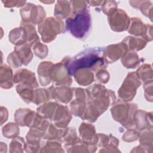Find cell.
Returning <instances> with one entry per match:
<instances>
[{
	"instance_id": "13",
	"label": "cell",
	"mask_w": 153,
	"mask_h": 153,
	"mask_svg": "<svg viewBox=\"0 0 153 153\" xmlns=\"http://www.w3.org/2000/svg\"><path fill=\"white\" fill-rule=\"evenodd\" d=\"M19 132L17 126L13 123L7 124L2 128L3 135L7 137H13L18 134Z\"/></svg>"
},
{
	"instance_id": "9",
	"label": "cell",
	"mask_w": 153,
	"mask_h": 153,
	"mask_svg": "<svg viewBox=\"0 0 153 153\" xmlns=\"http://www.w3.org/2000/svg\"><path fill=\"white\" fill-rule=\"evenodd\" d=\"M12 70L6 65L1 67V86L4 88H9L13 86Z\"/></svg>"
},
{
	"instance_id": "12",
	"label": "cell",
	"mask_w": 153,
	"mask_h": 153,
	"mask_svg": "<svg viewBox=\"0 0 153 153\" xmlns=\"http://www.w3.org/2000/svg\"><path fill=\"white\" fill-rule=\"evenodd\" d=\"M122 62L127 68H136L137 62V56L136 54L130 52L125 54L122 58Z\"/></svg>"
},
{
	"instance_id": "11",
	"label": "cell",
	"mask_w": 153,
	"mask_h": 153,
	"mask_svg": "<svg viewBox=\"0 0 153 153\" xmlns=\"http://www.w3.org/2000/svg\"><path fill=\"white\" fill-rule=\"evenodd\" d=\"M15 52L17 54L19 58L25 65H27L29 63L32 57V54L29 47L26 45L23 46L16 47L15 48Z\"/></svg>"
},
{
	"instance_id": "15",
	"label": "cell",
	"mask_w": 153,
	"mask_h": 153,
	"mask_svg": "<svg viewBox=\"0 0 153 153\" xmlns=\"http://www.w3.org/2000/svg\"><path fill=\"white\" fill-rule=\"evenodd\" d=\"M18 56L16 54V53L13 52L11 53L8 57L7 59V61L8 62V63L11 65L12 66H13V68H16L19 66H20L22 64V62H21V60H20L19 58H17Z\"/></svg>"
},
{
	"instance_id": "18",
	"label": "cell",
	"mask_w": 153,
	"mask_h": 153,
	"mask_svg": "<svg viewBox=\"0 0 153 153\" xmlns=\"http://www.w3.org/2000/svg\"><path fill=\"white\" fill-rule=\"evenodd\" d=\"M39 90V91H39L38 93L41 94V96L44 95V94L46 93L45 90H43V89H39V90ZM41 96H39V98H38L36 100H35V101H36V102H35V103L38 104V103H40V98H41Z\"/></svg>"
},
{
	"instance_id": "7",
	"label": "cell",
	"mask_w": 153,
	"mask_h": 153,
	"mask_svg": "<svg viewBox=\"0 0 153 153\" xmlns=\"http://www.w3.org/2000/svg\"><path fill=\"white\" fill-rule=\"evenodd\" d=\"M51 65L52 63L50 62H44V63H42L39 65V68L38 69V74H39L40 82L42 85L48 84L51 81L50 78L51 77V72L53 65L48 72L47 71Z\"/></svg>"
},
{
	"instance_id": "17",
	"label": "cell",
	"mask_w": 153,
	"mask_h": 153,
	"mask_svg": "<svg viewBox=\"0 0 153 153\" xmlns=\"http://www.w3.org/2000/svg\"><path fill=\"white\" fill-rule=\"evenodd\" d=\"M97 78H99V79L103 83L106 82L108 80V78H109L108 73L107 72V71H101V73H100V72H99L97 74Z\"/></svg>"
},
{
	"instance_id": "2",
	"label": "cell",
	"mask_w": 153,
	"mask_h": 153,
	"mask_svg": "<svg viewBox=\"0 0 153 153\" xmlns=\"http://www.w3.org/2000/svg\"><path fill=\"white\" fill-rule=\"evenodd\" d=\"M66 29L75 37L82 38L89 30L90 26V16L88 11L76 13L74 17L66 21Z\"/></svg>"
},
{
	"instance_id": "16",
	"label": "cell",
	"mask_w": 153,
	"mask_h": 153,
	"mask_svg": "<svg viewBox=\"0 0 153 153\" xmlns=\"http://www.w3.org/2000/svg\"><path fill=\"white\" fill-rule=\"evenodd\" d=\"M34 51L35 54L40 58H44L47 54V47L44 45L39 44V42L34 48Z\"/></svg>"
},
{
	"instance_id": "5",
	"label": "cell",
	"mask_w": 153,
	"mask_h": 153,
	"mask_svg": "<svg viewBox=\"0 0 153 153\" xmlns=\"http://www.w3.org/2000/svg\"><path fill=\"white\" fill-rule=\"evenodd\" d=\"M109 22L112 30L119 32L127 29L129 25V19L124 11L117 10L109 17Z\"/></svg>"
},
{
	"instance_id": "4",
	"label": "cell",
	"mask_w": 153,
	"mask_h": 153,
	"mask_svg": "<svg viewBox=\"0 0 153 153\" xmlns=\"http://www.w3.org/2000/svg\"><path fill=\"white\" fill-rule=\"evenodd\" d=\"M21 16L25 23L32 22L37 24L39 23L45 16L44 8L41 6L27 4L21 11Z\"/></svg>"
},
{
	"instance_id": "10",
	"label": "cell",
	"mask_w": 153,
	"mask_h": 153,
	"mask_svg": "<svg viewBox=\"0 0 153 153\" xmlns=\"http://www.w3.org/2000/svg\"><path fill=\"white\" fill-rule=\"evenodd\" d=\"M69 1H57L55 7V16L60 19L68 16L71 12V4H69Z\"/></svg>"
},
{
	"instance_id": "6",
	"label": "cell",
	"mask_w": 153,
	"mask_h": 153,
	"mask_svg": "<svg viewBox=\"0 0 153 153\" xmlns=\"http://www.w3.org/2000/svg\"><path fill=\"white\" fill-rule=\"evenodd\" d=\"M133 73L128 74L126 78L125 81L123 83V85L120 88L118 91L119 96L125 101H130L134 96L136 93V89L138 86L133 85H140L139 81L137 80L135 82H131Z\"/></svg>"
},
{
	"instance_id": "8",
	"label": "cell",
	"mask_w": 153,
	"mask_h": 153,
	"mask_svg": "<svg viewBox=\"0 0 153 153\" xmlns=\"http://www.w3.org/2000/svg\"><path fill=\"white\" fill-rule=\"evenodd\" d=\"M58 107L59 109L57 110L56 115H54L55 117L53 118V121L59 127H66L70 121V114L66 106H58Z\"/></svg>"
},
{
	"instance_id": "3",
	"label": "cell",
	"mask_w": 153,
	"mask_h": 153,
	"mask_svg": "<svg viewBox=\"0 0 153 153\" xmlns=\"http://www.w3.org/2000/svg\"><path fill=\"white\" fill-rule=\"evenodd\" d=\"M39 26L46 29H45L39 28V31L42 35V40L45 42H50L54 39L57 34H59L60 33L54 29H52V28L63 29V22H62L59 19L49 17L44 22H42L41 25H40Z\"/></svg>"
},
{
	"instance_id": "1",
	"label": "cell",
	"mask_w": 153,
	"mask_h": 153,
	"mask_svg": "<svg viewBox=\"0 0 153 153\" xmlns=\"http://www.w3.org/2000/svg\"><path fill=\"white\" fill-rule=\"evenodd\" d=\"M103 65V57L98 55L93 50L90 51H87L82 54V56L76 57L72 62H69L68 63L67 70L69 74L73 75L76 70L81 68H90L96 69V67H100Z\"/></svg>"
},
{
	"instance_id": "14",
	"label": "cell",
	"mask_w": 153,
	"mask_h": 153,
	"mask_svg": "<svg viewBox=\"0 0 153 153\" xmlns=\"http://www.w3.org/2000/svg\"><path fill=\"white\" fill-rule=\"evenodd\" d=\"M102 10L108 15H111L117 10V4L115 1H104Z\"/></svg>"
}]
</instances>
